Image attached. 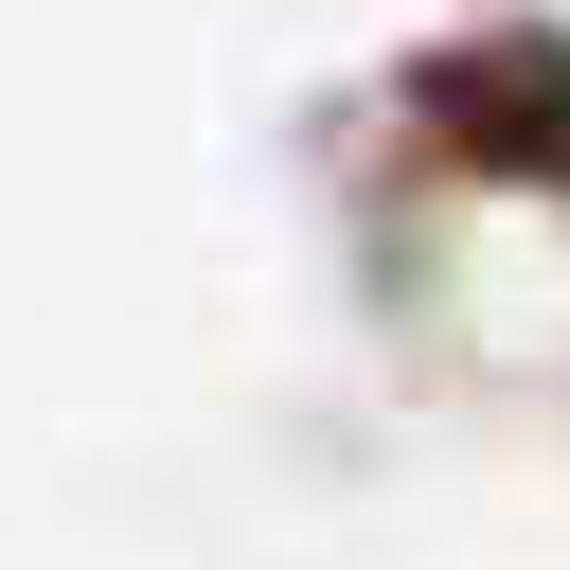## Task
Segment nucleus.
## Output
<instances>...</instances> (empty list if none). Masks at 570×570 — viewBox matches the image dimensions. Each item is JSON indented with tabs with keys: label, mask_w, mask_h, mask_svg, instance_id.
Here are the masks:
<instances>
[]
</instances>
